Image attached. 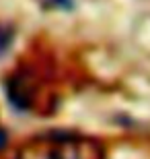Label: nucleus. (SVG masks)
<instances>
[{
    "label": "nucleus",
    "mask_w": 150,
    "mask_h": 159,
    "mask_svg": "<svg viewBox=\"0 0 150 159\" xmlns=\"http://www.w3.org/2000/svg\"><path fill=\"white\" fill-rule=\"evenodd\" d=\"M12 37H15V33H12L11 27L8 25H0V56H4L8 52V48L12 43Z\"/></svg>",
    "instance_id": "f257e3e1"
},
{
    "label": "nucleus",
    "mask_w": 150,
    "mask_h": 159,
    "mask_svg": "<svg viewBox=\"0 0 150 159\" xmlns=\"http://www.w3.org/2000/svg\"><path fill=\"white\" fill-rule=\"evenodd\" d=\"M47 8H70L72 0H41Z\"/></svg>",
    "instance_id": "f03ea898"
},
{
    "label": "nucleus",
    "mask_w": 150,
    "mask_h": 159,
    "mask_svg": "<svg viewBox=\"0 0 150 159\" xmlns=\"http://www.w3.org/2000/svg\"><path fill=\"white\" fill-rule=\"evenodd\" d=\"M4 145H6V134L0 130V149H4Z\"/></svg>",
    "instance_id": "7ed1b4c3"
}]
</instances>
